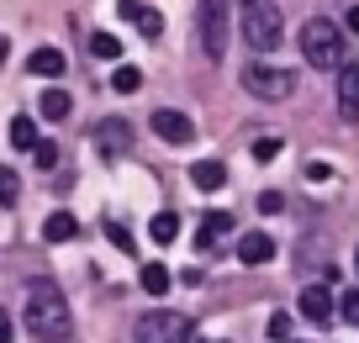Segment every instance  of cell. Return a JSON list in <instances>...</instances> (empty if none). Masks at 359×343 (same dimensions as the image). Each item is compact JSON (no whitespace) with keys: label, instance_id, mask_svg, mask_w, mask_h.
I'll return each mask as SVG.
<instances>
[{"label":"cell","instance_id":"obj_3","mask_svg":"<svg viewBox=\"0 0 359 343\" xmlns=\"http://www.w3.org/2000/svg\"><path fill=\"white\" fill-rule=\"evenodd\" d=\"M243 43L254 53H275L285 43V16L275 0H243Z\"/></svg>","mask_w":359,"mask_h":343},{"label":"cell","instance_id":"obj_19","mask_svg":"<svg viewBox=\"0 0 359 343\" xmlns=\"http://www.w3.org/2000/svg\"><path fill=\"white\" fill-rule=\"evenodd\" d=\"M37 143H43V137H37V122H32V116H11V148H27V154H32Z\"/></svg>","mask_w":359,"mask_h":343},{"label":"cell","instance_id":"obj_34","mask_svg":"<svg viewBox=\"0 0 359 343\" xmlns=\"http://www.w3.org/2000/svg\"><path fill=\"white\" fill-rule=\"evenodd\" d=\"M354 269H359V248H354Z\"/></svg>","mask_w":359,"mask_h":343},{"label":"cell","instance_id":"obj_4","mask_svg":"<svg viewBox=\"0 0 359 343\" xmlns=\"http://www.w3.org/2000/svg\"><path fill=\"white\" fill-rule=\"evenodd\" d=\"M233 0H201L196 6V32H201V53L212 58H222L227 53V32H233V11H227Z\"/></svg>","mask_w":359,"mask_h":343},{"label":"cell","instance_id":"obj_13","mask_svg":"<svg viewBox=\"0 0 359 343\" xmlns=\"http://www.w3.org/2000/svg\"><path fill=\"white\" fill-rule=\"evenodd\" d=\"M27 69H32L37 79H58L69 69V58L58 53V48H32V58H27Z\"/></svg>","mask_w":359,"mask_h":343},{"label":"cell","instance_id":"obj_24","mask_svg":"<svg viewBox=\"0 0 359 343\" xmlns=\"http://www.w3.org/2000/svg\"><path fill=\"white\" fill-rule=\"evenodd\" d=\"M106 238H111L116 248H122V254H137V243H133V233H127L122 222H106Z\"/></svg>","mask_w":359,"mask_h":343},{"label":"cell","instance_id":"obj_23","mask_svg":"<svg viewBox=\"0 0 359 343\" xmlns=\"http://www.w3.org/2000/svg\"><path fill=\"white\" fill-rule=\"evenodd\" d=\"M338 317L359 328V290H338Z\"/></svg>","mask_w":359,"mask_h":343},{"label":"cell","instance_id":"obj_31","mask_svg":"<svg viewBox=\"0 0 359 343\" xmlns=\"http://www.w3.org/2000/svg\"><path fill=\"white\" fill-rule=\"evenodd\" d=\"M327 175H333V169H327V164H323V159H312V164H306V180H317V185H323V180H327Z\"/></svg>","mask_w":359,"mask_h":343},{"label":"cell","instance_id":"obj_27","mask_svg":"<svg viewBox=\"0 0 359 343\" xmlns=\"http://www.w3.org/2000/svg\"><path fill=\"white\" fill-rule=\"evenodd\" d=\"M32 159H37V169H53L58 164V143H48V137H43V143L32 148Z\"/></svg>","mask_w":359,"mask_h":343},{"label":"cell","instance_id":"obj_29","mask_svg":"<svg viewBox=\"0 0 359 343\" xmlns=\"http://www.w3.org/2000/svg\"><path fill=\"white\" fill-rule=\"evenodd\" d=\"M259 211H269V217L285 211V196H280V190H264V196H259Z\"/></svg>","mask_w":359,"mask_h":343},{"label":"cell","instance_id":"obj_5","mask_svg":"<svg viewBox=\"0 0 359 343\" xmlns=\"http://www.w3.org/2000/svg\"><path fill=\"white\" fill-rule=\"evenodd\" d=\"M137 338L143 343H191V317L175 311V307H154L137 322Z\"/></svg>","mask_w":359,"mask_h":343},{"label":"cell","instance_id":"obj_22","mask_svg":"<svg viewBox=\"0 0 359 343\" xmlns=\"http://www.w3.org/2000/svg\"><path fill=\"white\" fill-rule=\"evenodd\" d=\"M16 196H22V180H16V169H0V206H16Z\"/></svg>","mask_w":359,"mask_h":343},{"label":"cell","instance_id":"obj_2","mask_svg":"<svg viewBox=\"0 0 359 343\" xmlns=\"http://www.w3.org/2000/svg\"><path fill=\"white\" fill-rule=\"evenodd\" d=\"M296 43H302V58L312 69H327V74H333V69L348 64V27H338L333 16L302 22V37H296Z\"/></svg>","mask_w":359,"mask_h":343},{"label":"cell","instance_id":"obj_14","mask_svg":"<svg viewBox=\"0 0 359 343\" xmlns=\"http://www.w3.org/2000/svg\"><path fill=\"white\" fill-rule=\"evenodd\" d=\"M37 111H43V122H64L69 111H74V95H69V90H58V85H48L43 100H37Z\"/></svg>","mask_w":359,"mask_h":343},{"label":"cell","instance_id":"obj_10","mask_svg":"<svg viewBox=\"0 0 359 343\" xmlns=\"http://www.w3.org/2000/svg\"><path fill=\"white\" fill-rule=\"evenodd\" d=\"M269 259H275V238L269 233H243L238 238V264H269Z\"/></svg>","mask_w":359,"mask_h":343},{"label":"cell","instance_id":"obj_20","mask_svg":"<svg viewBox=\"0 0 359 343\" xmlns=\"http://www.w3.org/2000/svg\"><path fill=\"white\" fill-rule=\"evenodd\" d=\"M137 280H143L148 296H169V285H175V275H169L164 264H143V275H137Z\"/></svg>","mask_w":359,"mask_h":343},{"label":"cell","instance_id":"obj_17","mask_svg":"<svg viewBox=\"0 0 359 343\" xmlns=\"http://www.w3.org/2000/svg\"><path fill=\"white\" fill-rule=\"evenodd\" d=\"M148 238H154L158 248H169V243L180 238V217H175V211H158V217L148 222Z\"/></svg>","mask_w":359,"mask_h":343},{"label":"cell","instance_id":"obj_9","mask_svg":"<svg viewBox=\"0 0 359 343\" xmlns=\"http://www.w3.org/2000/svg\"><path fill=\"white\" fill-rule=\"evenodd\" d=\"M338 116H344V122H359V64L338 69Z\"/></svg>","mask_w":359,"mask_h":343},{"label":"cell","instance_id":"obj_1","mask_svg":"<svg viewBox=\"0 0 359 343\" xmlns=\"http://www.w3.org/2000/svg\"><path fill=\"white\" fill-rule=\"evenodd\" d=\"M22 322L37 343H69L74 338V311L53 280H27L22 290Z\"/></svg>","mask_w":359,"mask_h":343},{"label":"cell","instance_id":"obj_21","mask_svg":"<svg viewBox=\"0 0 359 343\" xmlns=\"http://www.w3.org/2000/svg\"><path fill=\"white\" fill-rule=\"evenodd\" d=\"M90 53L116 64V58H122V37H116V32H95V37H90Z\"/></svg>","mask_w":359,"mask_h":343},{"label":"cell","instance_id":"obj_11","mask_svg":"<svg viewBox=\"0 0 359 343\" xmlns=\"http://www.w3.org/2000/svg\"><path fill=\"white\" fill-rule=\"evenodd\" d=\"M127 143H133V127L116 122V116L95 127V148H101V154H127Z\"/></svg>","mask_w":359,"mask_h":343},{"label":"cell","instance_id":"obj_30","mask_svg":"<svg viewBox=\"0 0 359 343\" xmlns=\"http://www.w3.org/2000/svg\"><path fill=\"white\" fill-rule=\"evenodd\" d=\"M116 11H122V22H137L148 6H143V0H116Z\"/></svg>","mask_w":359,"mask_h":343},{"label":"cell","instance_id":"obj_33","mask_svg":"<svg viewBox=\"0 0 359 343\" xmlns=\"http://www.w3.org/2000/svg\"><path fill=\"white\" fill-rule=\"evenodd\" d=\"M0 343H11V317L0 311Z\"/></svg>","mask_w":359,"mask_h":343},{"label":"cell","instance_id":"obj_16","mask_svg":"<svg viewBox=\"0 0 359 343\" xmlns=\"http://www.w3.org/2000/svg\"><path fill=\"white\" fill-rule=\"evenodd\" d=\"M79 233V222H74V211H53V217L43 222V238L48 243H69V238Z\"/></svg>","mask_w":359,"mask_h":343},{"label":"cell","instance_id":"obj_25","mask_svg":"<svg viewBox=\"0 0 359 343\" xmlns=\"http://www.w3.org/2000/svg\"><path fill=\"white\" fill-rule=\"evenodd\" d=\"M137 32H143V37H164V16H158V11H143V16H137Z\"/></svg>","mask_w":359,"mask_h":343},{"label":"cell","instance_id":"obj_26","mask_svg":"<svg viewBox=\"0 0 359 343\" xmlns=\"http://www.w3.org/2000/svg\"><path fill=\"white\" fill-rule=\"evenodd\" d=\"M269 338H275V343H291V311H275V317H269Z\"/></svg>","mask_w":359,"mask_h":343},{"label":"cell","instance_id":"obj_15","mask_svg":"<svg viewBox=\"0 0 359 343\" xmlns=\"http://www.w3.org/2000/svg\"><path fill=\"white\" fill-rule=\"evenodd\" d=\"M191 185L212 196V190H222V185H227V169L217 164V159H201V164H191Z\"/></svg>","mask_w":359,"mask_h":343},{"label":"cell","instance_id":"obj_7","mask_svg":"<svg viewBox=\"0 0 359 343\" xmlns=\"http://www.w3.org/2000/svg\"><path fill=\"white\" fill-rule=\"evenodd\" d=\"M148 127H154V137H158V143H175V148H191V143H196V122L185 116V111L158 106L154 116H148Z\"/></svg>","mask_w":359,"mask_h":343},{"label":"cell","instance_id":"obj_35","mask_svg":"<svg viewBox=\"0 0 359 343\" xmlns=\"http://www.w3.org/2000/svg\"><path fill=\"white\" fill-rule=\"evenodd\" d=\"M137 343H143V338H137Z\"/></svg>","mask_w":359,"mask_h":343},{"label":"cell","instance_id":"obj_12","mask_svg":"<svg viewBox=\"0 0 359 343\" xmlns=\"http://www.w3.org/2000/svg\"><path fill=\"white\" fill-rule=\"evenodd\" d=\"M222 233H233V211H206L201 217V233H196V248H201V254H212V243Z\"/></svg>","mask_w":359,"mask_h":343},{"label":"cell","instance_id":"obj_32","mask_svg":"<svg viewBox=\"0 0 359 343\" xmlns=\"http://www.w3.org/2000/svg\"><path fill=\"white\" fill-rule=\"evenodd\" d=\"M344 27H348V32L359 37V6H354V11H348V16H344Z\"/></svg>","mask_w":359,"mask_h":343},{"label":"cell","instance_id":"obj_8","mask_svg":"<svg viewBox=\"0 0 359 343\" xmlns=\"http://www.w3.org/2000/svg\"><path fill=\"white\" fill-rule=\"evenodd\" d=\"M333 311H338V301H333V285H306L302 290V317L306 322H333Z\"/></svg>","mask_w":359,"mask_h":343},{"label":"cell","instance_id":"obj_6","mask_svg":"<svg viewBox=\"0 0 359 343\" xmlns=\"http://www.w3.org/2000/svg\"><path fill=\"white\" fill-rule=\"evenodd\" d=\"M243 90L259 100H285L296 90V74L291 69H269V64H243Z\"/></svg>","mask_w":359,"mask_h":343},{"label":"cell","instance_id":"obj_18","mask_svg":"<svg viewBox=\"0 0 359 343\" xmlns=\"http://www.w3.org/2000/svg\"><path fill=\"white\" fill-rule=\"evenodd\" d=\"M111 90H116V95H137V90H143V69H137V64H116Z\"/></svg>","mask_w":359,"mask_h":343},{"label":"cell","instance_id":"obj_28","mask_svg":"<svg viewBox=\"0 0 359 343\" xmlns=\"http://www.w3.org/2000/svg\"><path fill=\"white\" fill-rule=\"evenodd\" d=\"M254 159H259V164L280 159V137H259V143H254Z\"/></svg>","mask_w":359,"mask_h":343}]
</instances>
